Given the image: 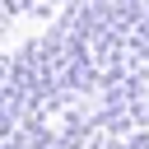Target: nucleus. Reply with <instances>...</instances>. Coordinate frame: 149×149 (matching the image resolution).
I'll use <instances>...</instances> for the list:
<instances>
[]
</instances>
